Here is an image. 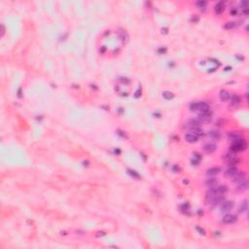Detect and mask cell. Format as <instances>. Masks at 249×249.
Returning a JSON list of instances; mask_svg holds the SVG:
<instances>
[{
	"instance_id": "obj_1",
	"label": "cell",
	"mask_w": 249,
	"mask_h": 249,
	"mask_svg": "<svg viewBox=\"0 0 249 249\" xmlns=\"http://www.w3.org/2000/svg\"><path fill=\"white\" fill-rule=\"evenodd\" d=\"M224 200V197L216 192L215 188H210L206 192L205 195V203L207 205H218Z\"/></svg>"
},
{
	"instance_id": "obj_2",
	"label": "cell",
	"mask_w": 249,
	"mask_h": 249,
	"mask_svg": "<svg viewBox=\"0 0 249 249\" xmlns=\"http://www.w3.org/2000/svg\"><path fill=\"white\" fill-rule=\"evenodd\" d=\"M247 147V144H246V141L243 138H241L240 140H236V141H233V145L231 146V149L233 152H240V151H243L246 149Z\"/></svg>"
},
{
	"instance_id": "obj_3",
	"label": "cell",
	"mask_w": 249,
	"mask_h": 249,
	"mask_svg": "<svg viewBox=\"0 0 249 249\" xmlns=\"http://www.w3.org/2000/svg\"><path fill=\"white\" fill-rule=\"evenodd\" d=\"M223 161L229 165H233L238 163L240 159H238V156H236V154H233V153H228V154L224 155Z\"/></svg>"
},
{
	"instance_id": "obj_4",
	"label": "cell",
	"mask_w": 249,
	"mask_h": 249,
	"mask_svg": "<svg viewBox=\"0 0 249 249\" xmlns=\"http://www.w3.org/2000/svg\"><path fill=\"white\" fill-rule=\"evenodd\" d=\"M211 119H212V114L210 113V111L200 113V114H198V120L200 121L202 124V123L210 122Z\"/></svg>"
},
{
	"instance_id": "obj_5",
	"label": "cell",
	"mask_w": 249,
	"mask_h": 249,
	"mask_svg": "<svg viewBox=\"0 0 249 249\" xmlns=\"http://www.w3.org/2000/svg\"><path fill=\"white\" fill-rule=\"evenodd\" d=\"M233 207V202H232V200H225V202H223L222 205H221V211L223 213L230 212Z\"/></svg>"
},
{
	"instance_id": "obj_6",
	"label": "cell",
	"mask_w": 249,
	"mask_h": 249,
	"mask_svg": "<svg viewBox=\"0 0 249 249\" xmlns=\"http://www.w3.org/2000/svg\"><path fill=\"white\" fill-rule=\"evenodd\" d=\"M236 220H238V217H236V215H233V214H226L223 217V223L227 224V225L236 223Z\"/></svg>"
},
{
	"instance_id": "obj_7",
	"label": "cell",
	"mask_w": 249,
	"mask_h": 249,
	"mask_svg": "<svg viewBox=\"0 0 249 249\" xmlns=\"http://www.w3.org/2000/svg\"><path fill=\"white\" fill-rule=\"evenodd\" d=\"M229 139L231 141H236V140H240L242 138V133H240V132H231L229 133Z\"/></svg>"
},
{
	"instance_id": "obj_8",
	"label": "cell",
	"mask_w": 249,
	"mask_h": 249,
	"mask_svg": "<svg viewBox=\"0 0 249 249\" xmlns=\"http://www.w3.org/2000/svg\"><path fill=\"white\" fill-rule=\"evenodd\" d=\"M210 111L209 105L206 102H198V112L202 113V112H208Z\"/></svg>"
},
{
	"instance_id": "obj_9",
	"label": "cell",
	"mask_w": 249,
	"mask_h": 249,
	"mask_svg": "<svg viewBox=\"0 0 249 249\" xmlns=\"http://www.w3.org/2000/svg\"><path fill=\"white\" fill-rule=\"evenodd\" d=\"M225 8H226V4H225V2H224V1L218 2V3L216 4L215 7H214L216 14H218V15H220L221 13H223Z\"/></svg>"
},
{
	"instance_id": "obj_10",
	"label": "cell",
	"mask_w": 249,
	"mask_h": 249,
	"mask_svg": "<svg viewBox=\"0 0 249 249\" xmlns=\"http://www.w3.org/2000/svg\"><path fill=\"white\" fill-rule=\"evenodd\" d=\"M232 180L233 181V182H236V183H240V182H241V181L245 180V174H244V172L238 171V172L235 175V177L232 178Z\"/></svg>"
},
{
	"instance_id": "obj_11",
	"label": "cell",
	"mask_w": 249,
	"mask_h": 249,
	"mask_svg": "<svg viewBox=\"0 0 249 249\" xmlns=\"http://www.w3.org/2000/svg\"><path fill=\"white\" fill-rule=\"evenodd\" d=\"M185 140L189 143H196L198 140V136L190 132V133H187V134L185 135Z\"/></svg>"
},
{
	"instance_id": "obj_12",
	"label": "cell",
	"mask_w": 249,
	"mask_h": 249,
	"mask_svg": "<svg viewBox=\"0 0 249 249\" xmlns=\"http://www.w3.org/2000/svg\"><path fill=\"white\" fill-rule=\"evenodd\" d=\"M203 150H204V152L208 153V154H212V153H214L216 151V145L213 144V143H208V144L204 145Z\"/></svg>"
},
{
	"instance_id": "obj_13",
	"label": "cell",
	"mask_w": 249,
	"mask_h": 249,
	"mask_svg": "<svg viewBox=\"0 0 249 249\" xmlns=\"http://www.w3.org/2000/svg\"><path fill=\"white\" fill-rule=\"evenodd\" d=\"M208 136H209L212 140L218 141V140H220V138H221V134L218 130H210V132H208Z\"/></svg>"
},
{
	"instance_id": "obj_14",
	"label": "cell",
	"mask_w": 249,
	"mask_h": 249,
	"mask_svg": "<svg viewBox=\"0 0 249 249\" xmlns=\"http://www.w3.org/2000/svg\"><path fill=\"white\" fill-rule=\"evenodd\" d=\"M248 188V183L246 180H243L241 181V182L238 183V187H236V190L238 191V192H244V191L247 190Z\"/></svg>"
},
{
	"instance_id": "obj_15",
	"label": "cell",
	"mask_w": 249,
	"mask_h": 249,
	"mask_svg": "<svg viewBox=\"0 0 249 249\" xmlns=\"http://www.w3.org/2000/svg\"><path fill=\"white\" fill-rule=\"evenodd\" d=\"M206 185L208 186V187L209 188H214V187H216V186L218 185V180H217V178H215V177H210L208 178L207 180H206Z\"/></svg>"
},
{
	"instance_id": "obj_16",
	"label": "cell",
	"mask_w": 249,
	"mask_h": 249,
	"mask_svg": "<svg viewBox=\"0 0 249 249\" xmlns=\"http://www.w3.org/2000/svg\"><path fill=\"white\" fill-rule=\"evenodd\" d=\"M238 172V170L236 169V167H229L228 169L226 170V171H225V175H227L228 177H230L231 179H232L233 177H235V175H236Z\"/></svg>"
},
{
	"instance_id": "obj_17",
	"label": "cell",
	"mask_w": 249,
	"mask_h": 249,
	"mask_svg": "<svg viewBox=\"0 0 249 249\" xmlns=\"http://www.w3.org/2000/svg\"><path fill=\"white\" fill-rule=\"evenodd\" d=\"M187 126H188V128H189V130H190V129H193V128H200V126H202V123H200L198 119L191 120V121H189V122H188Z\"/></svg>"
},
{
	"instance_id": "obj_18",
	"label": "cell",
	"mask_w": 249,
	"mask_h": 249,
	"mask_svg": "<svg viewBox=\"0 0 249 249\" xmlns=\"http://www.w3.org/2000/svg\"><path fill=\"white\" fill-rule=\"evenodd\" d=\"M230 94H229V92L228 90H220V99H221V100H222V101H224V102H226V101H228L229 99H230Z\"/></svg>"
},
{
	"instance_id": "obj_19",
	"label": "cell",
	"mask_w": 249,
	"mask_h": 249,
	"mask_svg": "<svg viewBox=\"0 0 249 249\" xmlns=\"http://www.w3.org/2000/svg\"><path fill=\"white\" fill-rule=\"evenodd\" d=\"M214 188H215L216 192L219 194V195H222V196L224 195V194H226L228 192V187L225 185H217Z\"/></svg>"
},
{
	"instance_id": "obj_20",
	"label": "cell",
	"mask_w": 249,
	"mask_h": 249,
	"mask_svg": "<svg viewBox=\"0 0 249 249\" xmlns=\"http://www.w3.org/2000/svg\"><path fill=\"white\" fill-rule=\"evenodd\" d=\"M219 172H220V168L219 167H211V168H208V169L206 170V174H207L208 176L217 175Z\"/></svg>"
},
{
	"instance_id": "obj_21",
	"label": "cell",
	"mask_w": 249,
	"mask_h": 249,
	"mask_svg": "<svg viewBox=\"0 0 249 249\" xmlns=\"http://www.w3.org/2000/svg\"><path fill=\"white\" fill-rule=\"evenodd\" d=\"M248 209V204H247V200H243L242 202H241V204L240 205V207H238V212L240 213H244L246 212Z\"/></svg>"
},
{
	"instance_id": "obj_22",
	"label": "cell",
	"mask_w": 249,
	"mask_h": 249,
	"mask_svg": "<svg viewBox=\"0 0 249 249\" xmlns=\"http://www.w3.org/2000/svg\"><path fill=\"white\" fill-rule=\"evenodd\" d=\"M190 132L197 135V136H200V135L203 134V130L200 129V128H193V129H190Z\"/></svg>"
},
{
	"instance_id": "obj_23",
	"label": "cell",
	"mask_w": 249,
	"mask_h": 249,
	"mask_svg": "<svg viewBox=\"0 0 249 249\" xmlns=\"http://www.w3.org/2000/svg\"><path fill=\"white\" fill-rule=\"evenodd\" d=\"M241 99L240 97L238 96V94H233V97H232V105H233V106H236V105H238L240 103Z\"/></svg>"
},
{
	"instance_id": "obj_24",
	"label": "cell",
	"mask_w": 249,
	"mask_h": 249,
	"mask_svg": "<svg viewBox=\"0 0 249 249\" xmlns=\"http://www.w3.org/2000/svg\"><path fill=\"white\" fill-rule=\"evenodd\" d=\"M163 99H165L167 100H170V99H173V96H174V95H173V94L171 92H163Z\"/></svg>"
},
{
	"instance_id": "obj_25",
	"label": "cell",
	"mask_w": 249,
	"mask_h": 249,
	"mask_svg": "<svg viewBox=\"0 0 249 249\" xmlns=\"http://www.w3.org/2000/svg\"><path fill=\"white\" fill-rule=\"evenodd\" d=\"M236 26V22H229L224 26V28L225 29H233V27Z\"/></svg>"
},
{
	"instance_id": "obj_26",
	"label": "cell",
	"mask_w": 249,
	"mask_h": 249,
	"mask_svg": "<svg viewBox=\"0 0 249 249\" xmlns=\"http://www.w3.org/2000/svg\"><path fill=\"white\" fill-rule=\"evenodd\" d=\"M240 8H241V12L245 11V10H248V2L246 1V0H243L240 3Z\"/></svg>"
},
{
	"instance_id": "obj_27",
	"label": "cell",
	"mask_w": 249,
	"mask_h": 249,
	"mask_svg": "<svg viewBox=\"0 0 249 249\" xmlns=\"http://www.w3.org/2000/svg\"><path fill=\"white\" fill-rule=\"evenodd\" d=\"M198 102H192V103H191V104H190L191 111L198 112Z\"/></svg>"
},
{
	"instance_id": "obj_28",
	"label": "cell",
	"mask_w": 249,
	"mask_h": 249,
	"mask_svg": "<svg viewBox=\"0 0 249 249\" xmlns=\"http://www.w3.org/2000/svg\"><path fill=\"white\" fill-rule=\"evenodd\" d=\"M197 5H198V7H200V8H203V9H204L205 6H206V2H205V1H198V2H197Z\"/></svg>"
},
{
	"instance_id": "obj_29",
	"label": "cell",
	"mask_w": 249,
	"mask_h": 249,
	"mask_svg": "<svg viewBox=\"0 0 249 249\" xmlns=\"http://www.w3.org/2000/svg\"><path fill=\"white\" fill-rule=\"evenodd\" d=\"M129 173L132 176H133V177H135V178H139V175L137 174L136 172L134 171V170H129Z\"/></svg>"
},
{
	"instance_id": "obj_30",
	"label": "cell",
	"mask_w": 249,
	"mask_h": 249,
	"mask_svg": "<svg viewBox=\"0 0 249 249\" xmlns=\"http://www.w3.org/2000/svg\"><path fill=\"white\" fill-rule=\"evenodd\" d=\"M231 14H232L233 16H236V15L238 14V10H236V8L231 10Z\"/></svg>"
},
{
	"instance_id": "obj_31",
	"label": "cell",
	"mask_w": 249,
	"mask_h": 249,
	"mask_svg": "<svg viewBox=\"0 0 249 249\" xmlns=\"http://www.w3.org/2000/svg\"><path fill=\"white\" fill-rule=\"evenodd\" d=\"M4 33H5V27L3 24H1V37L3 36Z\"/></svg>"
},
{
	"instance_id": "obj_32",
	"label": "cell",
	"mask_w": 249,
	"mask_h": 249,
	"mask_svg": "<svg viewBox=\"0 0 249 249\" xmlns=\"http://www.w3.org/2000/svg\"><path fill=\"white\" fill-rule=\"evenodd\" d=\"M197 229H198V231H200V233H202V235H205V233H204V231H203V230H200V228H198V227Z\"/></svg>"
}]
</instances>
